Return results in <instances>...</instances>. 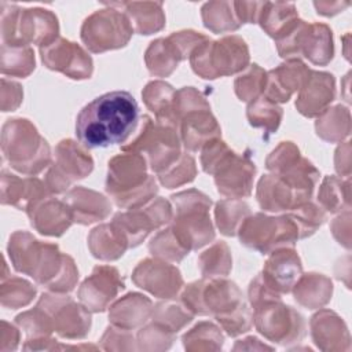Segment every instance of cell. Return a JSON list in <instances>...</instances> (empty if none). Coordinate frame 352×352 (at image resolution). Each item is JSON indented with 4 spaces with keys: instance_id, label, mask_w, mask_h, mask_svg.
I'll use <instances>...</instances> for the list:
<instances>
[{
    "instance_id": "6da1fadb",
    "label": "cell",
    "mask_w": 352,
    "mask_h": 352,
    "mask_svg": "<svg viewBox=\"0 0 352 352\" xmlns=\"http://www.w3.org/2000/svg\"><path fill=\"white\" fill-rule=\"evenodd\" d=\"M139 124V106L126 91L106 92L87 103L76 118V136L85 148L125 143Z\"/></svg>"
},
{
    "instance_id": "7a4b0ae2",
    "label": "cell",
    "mask_w": 352,
    "mask_h": 352,
    "mask_svg": "<svg viewBox=\"0 0 352 352\" xmlns=\"http://www.w3.org/2000/svg\"><path fill=\"white\" fill-rule=\"evenodd\" d=\"M8 254L18 272L32 276L50 292L69 293L77 283L78 271L73 258L59 252L56 245L43 243L26 231L10 236Z\"/></svg>"
},
{
    "instance_id": "3957f363",
    "label": "cell",
    "mask_w": 352,
    "mask_h": 352,
    "mask_svg": "<svg viewBox=\"0 0 352 352\" xmlns=\"http://www.w3.org/2000/svg\"><path fill=\"white\" fill-rule=\"evenodd\" d=\"M146 158L125 151L109 162L106 191L116 205L126 209L144 206L158 191L153 176L147 173Z\"/></svg>"
},
{
    "instance_id": "277c9868",
    "label": "cell",
    "mask_w": 352,
    "mask_h": 352,
    "mask_svg": "<svg viewBox=\"0 0 352 352\" xmlns=\"http://www.w3.org/2000/svg\"><path fill=\"white\" fill-rule=\"evenodd\" d=\"M1 148L4 158L15 170L34 176L51 165L47 140L26 118H11L3 125Z\"/></svg>"
},
{
    "instance_id": "5b68a950",
    "label": "cell",
    "mask_w": 352,
    "mask_h": 352,
    "mask_svg": "<svg viewBox=\"0 0 352 352\" xmlns=\"http://www.w3.org/2000/svg\"><path fill=\"white\" fill-rule=\"evenodd\" d=\"M175 206L172 232L187 250H197L214 238L209 217L212 201L198 190H187L170 197Z\"/></svg>"
},
{
    "instance_id": "8992f818",
    "label": "cell",
    "mask_w": 352,
    "mask_h": 352,
    "mask_svg": "<svg viewBox=\"0 0 352 352\" xmlns=\"http://www.w3.org/2000/svg\"><path fill=\"white\" fill-rule=\"evenodd\" d=\"M58 18L50 10L19 8L1 3V41L3 44H37L45 47L58 38Z\"/></svg>"
},
{
    "instance_id": "52a82bcc",
    "label": "cell",
    "mask_w": 352,
    "mask_h": 352,
    "mask_svg": "<svg viewBox=\"0 0 352 352\" xmlns=\"http://www.w3.org/2000/svg\"><path fill=\"white\" fill-rule=\"evenodd\" d=\"M188 58L195 74L206 80H214L246 69L249 50L239 36H227L217 41L208 38Z\"/></svg>"
},
{
    "instance_id": "ba28073f",
    "label": "cell",
    "mask_w": 352,
    "mask_h": 352,
    "mask_svg": "<svg viewBox=\"0 0 352 352\" xmlns=\"http://www.w3.org/2000/svg\"><path fill=\"white\" fill-rule=\"evenodd\" d=\"M142 121L139 135L121 148L143 155L150 170L160 175L180 158V138L176 128L154 122L148 116H143Z\"/></svg>"
},
{
    "instance_id": "9c48e42d",
    "label": "cell",
    "mask_w": 352,
    "mask_h": 352,
    "mask_svg": "<svg viewBox=\"0 0 352 352\" xmlns=\"http://www.w3.org/2000/svg\"><path fill=\"white\" fill-rule=\"evenodd\" d=\"M236 283L227 279L205 278L186 286L182 301L192 315L226 316L245 301Z\"/></svg>"
},
{
    "instance_id": "30bf717a",
    "label": "cell",
    "mask_w": 352,
    "mask_h": 352,
    "mask_svg": "<svg viewBox=\"0 0 352 352\" xmlns=\"http://www.w3.org/2000/svg\"><path fill=\"white\" fill-rule=\"evenodd\" d=\"M276 48L287 60L304 56L314 65L324 66L333 59V34L323 23H307L298 19L285 36L276 40Z\"/></svg>"
},
{
    "instance_id": "8fae6325",
    "label": "cell",
    "mask_w": 352,
    "mask_h": 352,
    "mask_svg": "<svg viewBox=\"0 0 352 352\" xmlns=\"http://www.w3.org/2000/svg\"><path fill=\"white\" fill-rule=\"evenodd\" d=\"M238 234L242 245L261 254H268L280 248H293L300 238L297 226L289 214L271 217L256 213L242 221Z\"/></svg>"
},
{
    "instance_id": "7c38bea8",
    "label": "cell",
    "mask_w": 352,
    "mask_h": 352,
    "mask_svg": "<svg viewBox=\"0 0 352 352\" xmlns=\"http://www.w3.org/2000/svg\"><path fill=\"white\" fill-rule=\"evenodd\" d=\"M106 6L107 8L91 14L81 26V40L92 52L125 47L135 32L125 12Z\"/></svg>"
},
{
    "instance_id": "4fadbf2b",
    "label": "cell",
    "mask_w": 352,
    "mask_h": 352,
    "mask_svg": "<svg viewBox=\"0 0 352 352\" xmlns=\"http://www.w3.org/2000/svg\"><path fill=\"white\" fill-rule=\"evenodd\" d=\"M256 329L270 341L287 345L300 341L305 334L304 318L280 300H271L253 308Z\"/></svg>"
},
{
    "instance_id": "5bb4252c",
    "label": "cell",
    "mask_w": 352,
    "mask_h": 352,
    "mask_svg": "<svg viewBox=\"0 0 352 352\" xmlns=\"http://www.w3.org/2000/svg\"><path fill=\"white\" fill-rule=\"evenodd\" d=\"M84 147V146H82ZM76 142L62 140L55 148V162L45 175V186L50 192H65L73 182L84 179L94 169L91 155Z\"/></svg>"
},
{
    "instance_id": "9a60e30c",
    "label": "cell",
    "mask_w": 352,
    "mask_h": 352,
    "mask_svg": "<svg viewBox=\"0 0 352 352\" xmlns=\"http://www.w3.org/2000/svg\"><path fill=\"white\" fill-rule=\"evenodd\" d=\"M172 217L170 204L162 198H157L140 209L136 208L117 213L111 224L121 232L129 248H136L153 230L169 223Z\"/></svg>"
},
{
    "instance_id": "2e32d148",
    "label": "cell",
    "mask_w": 352,
    "mask_h": 352,
    "mask_svg": "<svg viewBox=\"0 0 352 352\" xmlns=\"http://www.w3.org/2000/svg\"><path fill=\"white\" fill-rule=\"evenodd\" d=\"M40 305L50 316L54 331L65 338H84L91 327L89 309L77 304L70 297L56 294H43Z\"/></svg>"
},
{
    "instance_id": "e0dca14e",
    "label": "cell",
    "mask_w": 352,
    "mask_h": 352,
    "mask_svg": "<svg viewBox=\"0 0 352 352\" xmlns=\"http://www.w3.org/2000/svg\"><path fill=\"white\" fill-rule=\"evenodd\" d=\"M212 175L220 194L230 198H242L252 192L256 166L249 157L228 150L217 162Z\"/></svg>"
},
{
    "instance_id": "ac0fdd59",
    "label": "cell",
    "mask_w": 352,
    "mask_h": 352,
    "mask_svg": "<svg viewBox=\"0 0 352 352\" xmlns=\"http://www.w3.org/2000/svg\"><path fill=\"white\" fill-rule=\"evenodd\" d=\"M43 63L74 80L89 78L94 70L92 58L76 43L58 37L51 44L40 48Z\"/></svg>"
},
{
    "instance_id": "d6986e66",
    "label": "cell",
    "mask_w": 352,
    "mask_h": 352,
    "mask_svg": "<svg viewBox=\"0 0 352 352\" xmlns=\"http://www.w3.org/2000/svg\"><path fill=\"white\" fill-rule=\"evenodd\" d=\"M133 282L158 298H173L183 286L180 271L161 260L146 258L132 274Z\"/></svg>"
},
{
    "instance_id": "ffe728a7",
    "label": "cell",
    "mask_w": 352,
    "mask_h": 352,
    "mask_svg": "<svg viewBox=\"0 0 352 352\" xmlns=\"http://www.w3.org/2000/svg\"><path fill=\"white\" fill-rule=\"evenodd\" d=\"M125 287L117 268L110 265H96L94 272L81 283L78 298L81 304L92 312H103L118 292Z\"/></svg>"
},
{
    "instance_id": "44dd1931",
    "label": "cell",
    "mask_w": 352,
    "mask_h": 352,
    "mask_svg": "<svg viewBox=\"0 0 352 352\" xmlns=\"http://www.w3.org/2000/svg\"><path fill=\"white\" fill-rule=\"evenodd\" d=\"M301 272L302 267L296 250L293 248H280L271 252L260 278L272 293L282 296L293 290Z\"/></svg>"
},
{
    "instance_id": "7402d4cb",
    "label": "cell",
    "mask_w": 352,
    "mask_h": 352,
    "mask_svg": "<svg viewBox=\"0 0 352 352\" xmlns=\"http://www.w3.org/2000/svg\"><path fill=\"white\" fill-rule=\"evenodd\" d=\"M336 98L334 76L311 70L296 99L297 110L305 117H318L327 111Z\"/></svg>"
},
{
    "instance_id": "603a6c76",
    "label": "cell",
    "mask_w": 352,
    "mask_h": 352,
    "mask_svg": "<svg viewBox=\"0 0 352 352\" xmlns=\"http://www.w3.org/2000/svg\"><path fill=\"white\" fill-rule=\"evenodd\" d=\"M311 69H308L301 60L289 59L267 73V82L263 95L274 103H285L294 92L301 89Z\"/></svg>"
},
{
    "instance_id": "cb8c5ba5",
    "label": "cell",
    "mask_w": 352,
    "mask_h": 352,
    "mask_svg": "<svg viewBox=\"0 0 352 352\" xmlns=\"http://www.w3.org/2000/svg\"><path fill=\"white\" fill-rule=\"evenodd\" d=\"M26 213L32 226L43 235L60 236L73 223L63 199H55L51 194L34 201L26 209Z\"/></svg>"
},
{
    "instance_id": "d4e9b609",
    "label": "cell",
    "mask_w": 352,
    "mask_h": 352,
    "mask_svg": "<svg viewBox=\"0 0 352 352\" xmlns=\"http://www.w3.org/2000/svg\"><path fill=\"white\" fill-rule=\"evenodd\" d=\"M180 139L188 151L201 150L208 142L220 138L221 129L210 113V106L186 113L179 122Z\"/></svg>"
},
{
    "instance_id": "484cf974",
    "label": "cell",
    "mask_w": 352,
    "mask_h": 352,
    "mask_svg": "<svg viewBox=\"0 0 352 352\" xmlns=\"http://www.w3.org/2000/svg\"><path fill=\"white\" fill-rule=\"evenodd\" d=\"M74 223L91 224L106 219L111 212L110 202L99 192L84 187H74L63 197Z\"/></svg>"
},
{
    "instance_id": "4316f807",
    "label": "cell",
    "mask_w": 352,
    "mask_h": 352,
    "mask_svg": "<svg viewBox=\"0 0 352 352\" xmlns=\"http://www.w3.org/2000/svg\"><path fill=\"white\" fill-rule=\"evenodd\" d=\"M256 197L261 209L270 212L292 210L307 202L289 183L275 173L264 175L260 179Z\"/></svg>"
},
{
    "instance_id": "83f0119b",
    "label": "cell",
    "mask_w": 352,
    "mask_h": 352,
    "mask_svg": "<svg viewBox=\"0 0 352 352\" xmlns=\"http://www.w3.org/2000/svg\"><path fill=\"white\" fill-rule=\"evenodd\" d=\"M1 202L26 210L34 201L50 195L45 183L37 177L19 179L16 175L3 170L1 173Z\"/></svg>"
},
{
    "instance_id": "f1b7e54d",
    "label": "cell",
    "mask_w": 352,
    "mask_h": 352,
    "mask_svg": "<svg viewBox=\"0 0 352 352\" xmlns=\"http://www.w3.org/2000/svg\"><path fill=\"white\" fill-rule=\"evenodd\" d=\"M153 302L143 294L129 293L110 307L109 318L117 327L131 330L143 324L153 314Z\"/></svg>"
},
{
    "instance_id": "f546056e",
    "label": "cell",
    "mask_w": 352,
    "mask_h": 352,
    "mask_svg": "<svg viewBox=\"0 0 352 352\" xmlns=\"http://www.w3.org/2000/svg\"><path fill=\"white\" fill-rule=\"evenodd\" d=\"M111 7H120L129 18L133 30L139 34H151L165 26V15L162 3L160 1H129V3H107Z\"/></svg>"
},
{
    "instance_id": "4dcf8cb0",
    "label": "cell",
    "mask_w": 352,
    "mask_h": 352,
    "mask_svg": "<svg viewBox=\"0 0 352 352\" xmlns=\"http://www.w3.org/2000/svg\"><path fill=\"white\" fill-rule=\"evenodd\" d=\"M142 96L146 106L155 114V121L177 129L175 118L176 91L172 88V85L160 80L151 81L146 85Z\"/></svg>"
},
{
    "instance_id": "1f68e13d",
    "label": "cell",
    "mask_w": 352,
    "mask_h": 352,
    "mask_svg": "<svg viewBox=\"0 0 352 352\" xmlns=\"http://www.w3.org/2000/svg\"><path fill=\"white\" fill-rule=\"evenodd\" d=\"M298 21V14L293 3H268L263 4L257 23L263 30L278 40L285 36L292 26Z\"/></svg>"
},
{
    "instance_id": "d6a6232c",
    "label": "cell",
    "mask_w": 352,
    "mask_h": 352,
    "mask_svg": "<svg viewBox=\"0 0 352 352\" xmlns=\"http://www.w3.org/2000/svg\"><path fill=\"white\" fill-rule=\"evenodd\" d=\"M144 59L147 69L153 76L166 77L184 58L175 41L168 36L166 38H157L151 41L146 51Z\"/></svg>"
},
{
    "instance_id": "836d02e7",
    "label": "cell",
    "mask_w": 352,
    "mask_h": 352,
    "mask_svg": "<svg viewBox=\"0 0 352 352\" xmlns=\"http://www.w3.org/2000/svg\"><path fill=\"white\" fill-rule=\"evenodd\" d=\"M294 298L298 304L314 309L324 305L331 296V280L322 274H305L298 278L293 287Z\"/></svg>"
},
{
    "instance_id": "e575fe53",
    "label": "cell",
    "mask_w": 352,
    "mask_h": 352,
    "mask_svg": "<svg viewBox=\"0 0 352 352\" xmlns=\"http://www.w3.org/2000/svg\"><path fill=\"white\" fill-rule=\"evenodd\" d=\"M88 245L96 258L107 261L120 258L129 249L125 238L111 223L94 228L88 236Z\"/></svg>"
},
{
    "instance_id": "d590c367",
    "label": "cell",
    "mask_w": 352,
    "mask_h": 352,
    "mask_svg": "<svg viewBox=\"0 0 352 352\" xmlns=\"http://www.w3.org/2000/svg\"><path fill=\"white\" fill-rule=\"evenodd\" d=\"M34 70V52L26 44H1V73L26 77Z\"/></svg>"
},
{
    "instance_id": "8d00e7d4",
    "label": "cell",
    "mask_w": 352,
    "mask_h": 352,
    "mask_svg": "<svg viewBox=\"0 0 352 352\" xmlns=\"http://www.w3.org/2000/svg\"><path fill=\"white\" fill-rule=\"evenodd\" d=\"M205 28L214 33L236 30L241 23L235 15L232 1H210L201 10Z\"/></svg>"
},
{
    "instance_id": "74e56055",
    "label": "cell",
    "mask_w": 352,
    "mask_h": 352,
    "mask_svg": "<svg viewBox=\"0 0 352 352\" xmlns=\"http://www.w3.org/2000/svg\"><path fill=\"white\" fill-rule=\"evenodd\" d=\"M249 205L239 201L238 198L223 199L216 205V223L221 234L227 236H234L242 221L249 216Z\"/></svg>"
},
{
    "instance_id": "f35d334b",
    "label": "cell",
    "mask_w": 352,
    "mask_h": 352,
    "mask_svg": "<svg viewBox=\"0 0 352 352\" xmlns=\"http://www.w3.org/2000/svg\"><path fill=\"white\" fill-rule=\"evenodd\" d=\"M246 113L252 126L263 128L268 133H272L278 129L283 114L282 109L272 100L267 99L264 95L250 102Z\"/></svg>"
},
{
    "instance_id": "ab89813d",
    "label": "cell",
    "mask_w": 352,
    "mask_h": 352,
    "mask_svg": "<svg viewBox=\"0 0 352 352\" xmlns=\"http://www.w3.org/2000/svg\"><path fill=\"white\" fill-rule=\"evenodd\" d=\"M318 199L320 205L330 213L349 209V182H342L334 176L324 177Z\"/></svg>"
},
{
    "instance_id": "60d3db41",
    "label": "cell",
    "mask_w": 352,
    "mask_h": 352,
    "mask_svg": "<svg viewBox=\"0 0 352 352\" xmlns=\"http://www.w3.org/2000/svg\"><path fill=\"white\" fill-rule=\"evenodd\" d=\"M349 114L348 109L342 106H336L334 109H327L322 114V118L316 121L318 135L329 142H337L349 135V117L342 120Z\"/></svg>"
},
{
    "instance_id": "b9f144b4",
    "label": "cell",
    "mask_w": 352,
    "mask_h": 352,
    "mask_svg": "<svg viewBox=\"0 0 352 352\" xmlns=\"http://www.w3.org/2000/svg\"><path fill=\"white\" fill-rule=\"evenodd\" d=\"M267 82V73L256 63L250 65L248 70L241 74L235 82V94L242 102H253L264 94Z\"/></svg>"
},
{
    "instance_id": "7bdbcfd3",
    "label": "cell",
    "mask_w": 352,
    "mask_h": 352,
    "mask_svg": "<svg viewBox=\"0 0 352 352\" xmlns=\"http://www.w3.org/2000/svg\"><path fill=\"white\" fill-rule=\"evenodd\" d=\"M289 216L297 226L300 238H307L312 235L326 220L324 210L320 206L312 204L311 201H307L292 209Z\"/></svg>"
},
{
    "instance_id": "ee69618b",
    "label": "cell",
    "mask_w": 352,
    "mask_h": 352,
    "mask_svg": "<svg viewBox=\"0 0 352 352\" xmlns=\"http://www.w3.org/2000/svg\"><path fill=\"white\" fill-rule=\"evenodd\" d=\"M199 268L204 278L227 275L231 270V257L228 246L224 242L214 243L199 257Z\"/></svg>"
},
{
    "instance_id": "f6af8a7d",
    "label": "cell",
    "mask_w": 352,
    "mask_h": 352,
    "mask_svg": "<svg viewBox=\"0 0 352 352\" xmlns=\"http://www.w3.org/2000/svg\"><path fill=\"white\" fill-rule=\"evenodd\" d=\"M36 296V287H33L28 280L14 276L10 278L7 282L3 280L0 297L1 305L16 309L21 307L28 305Z\"/></svg>"
},
{
    "instance_id": "bcb514c9",
    "label": "cell",
    "mask_w": 352,
    "mask_h": 352,
    "mask_svg": "<svg viewBox=\"0 0 352 352\" xmlns=\"http://www.w3.org/2000/svg\"><path fill=\"white\" fill-rule=\"evenodd\" d=\"M192 314L183 305L160 302L153 309V322L165 327L172 333H177L182 327L191 322Z\"/></svg>"
},
{
    "instance_id": "7dc6e473",
    "label": "cell",
    "mask_w": 352,
    "mask_h": 352,
    "mask_svg": "<svg viewBox=\"0 0 352 352\" xmlns=\"http://www.w3.org/2000/svg\"><path fill=\"white\" fill-rule=\"evenodd\" d=\"M197 175L195 161L188 154H182L180 158L169 166L166 170L158 175L160 183L166 188H175L177 186L190 183Z\"/></svg>"
},
{
    "instance_id": "c3c4849f",
    "label": "cell",
    "mask_w": 352,
    "mask_h": 352,
    "mask_svg": "<svg viewBox=\"0 0 352 352\" xmlns=\"http://www.w3.org/2000/svg\"><path fill=\"white\" fill-rule=\"evenodd\" d=\"M148 250L153 256L166 258L170 261H180L188 252L180 245L172 232L170 227L160 231L148 243Z\"/></svg>"
},
{
    "instance_id": "681fc988",
    "label": "cell",
    "mask_w": 352,
    "mask_h": 352,
    "mask_svg": "<svg viewBox=\"0 0 352 352\" xmlns=\"http://www.w3.org/2000/svg\"><path fill=\"white\" fill-rule=\"evenodd\" d=\"M221 327L227 331V334L235 337L242 333H246L253 326V314L248 308L246 302H243L238 309L234 312L216 318Z\"/></svg>"
}]
</instances>
